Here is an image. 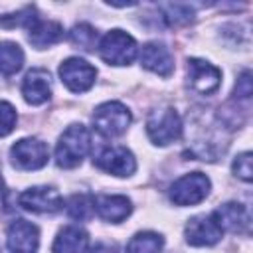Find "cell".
<instances>
[{
	"instance_id": "cell-28",
	"label": "cell",
	"mask_w": 253,
	"mask_h": 253,
	"mask_svg": "<svg viewBox=\"0 0 253 253\" xmlns=\"http://www.w3.org/2000/svg\"><path fill=\"white\" fill-rule=\"evenodd\" d=\"M4 194V182H2V176H0V196Z\"/></svg>"
},
{
	"instance_id": "cell-10",
	"label": "cell",
	"mask_w": 253,
	"mask_h": 253,
	"mask_svg": "<svg viewBox=\"0 0 253 253\" xmlns=\"http://www.w3.org/2000/svg\"><path fill=\"white\" fill-rule=\"evenodd\" d=\"M20 206L34 213H55L63 208V200L55 188L49 186H34L20 194Z\"/></svg>"
},
{
	"instance_id": "cell-15",
	"label": "cell",
	"mask_w": 253,
	"mask_h": 253,
	"mask_svg": "<svg viewBox=\"0 0 253 253\" xmlns=\"http://www.w3.org/2000/svg\"><path fill=\"white\" fill-rule=\"evenodd\" d=\"M213 217L217 219L219 227L223 231H231V233H249L251 227V217L245 206L237 204V202H227L223 206H219L215 211H211Z\"/></svg>"
},
{
	"instance_id": "cell-18",
	"label": "cell",
	"mask_w": 253,
	"mask_h": 253,
	"mask_svg": "<svg viewBox=\"0 0 253 253\" xmlns=\"http://www.w3.org/2000/svg\"><path fill=\"white\" fill-rule=\"evenodd\" d=\"M95 211L105 221L119 223L130 215L132 204L126 196H99L95 198Z\"/></svg>"
},
{
	"instance_id": "cell-7",
	"label": "cell",
	"mask_w": 253,
	"mask_h": 253,
	"mask_svg": "<svg viewBox=\"0 0 253 253\" xmlns=\"http://www.w3.org/2000/svg\"><path fill=\"white\" fill-rule=\"evenodd\" d=\"M93 164L113 176H130L136 170L134 154L126 146H103L93 156Z\"/></svg>"
},
{
	"instance_id": "cell-1",
	"label": "cell",
	"mask_w": 253,
	"mask_h": 253,
	"mask_svg": "<svg viewBox=\"0 0 253 253\" xmlns=\"http://www.w3.org/2000/svg\"><path fill=\"white\" fill-rule=\"evenodd\" d=\"M91 148V134L87 126L75 123L69 125L57 140L55 146V162L59 168H75L87 156Z\"/></svg>"
},
{
	"instance_id": "cell-5",
	"label": "cell",
	"mask_w": 253,
	"mask_h": 253,
	"mask_svg": "<svg viewBox=\"0 0 253 253\" xmlns=\"http://www.w3.org/2000/svg\"><path fill=\"white\" fill-rule=\"evenodd\" d=\"M210 188H211V182L206 174L190 172L178 178L170 186L168 196H170V202L176 206H194V204H200L210 194Z\"/></svg>"
},
{
	"instance_id": "cell-6",
	"label": "cell",
	"mask_w": 253,
	"mask_h": 253,
	"mask_svg": "<svg viewBox=\"0 0 253 253\" xmlns=\"http://www.w3.org/2000/svg\"><path fill=\"white\" fill-rule=\"evenodd\" d=\"M10 158L12 164L20 170H40L47 164L49 158V148L43 140L40 138H20L18 142L12 144L10 148Z\"/></svg>"
},
{
	"instance_id": "cell-12",
	"label": "cell",
	"mask_w": 253,
	"mask_h": 253,
	"mask_svg": "<svg viewBox=\"0 0 253 253\" xmlns=\"http://www.w3.org/2000/svg\"><path fill=\"white\" fill-rule=\"evenodd\" d=\"M6 245L10 253H36L40 245V231L34 223L26 219H16L8 227Z\"/></svg>"
},
{
	"instance_id": "cell-26",
	"label": "cell",
	"mask_w": 253,
	"mask_h": 253,
	"mask_svg": "<svg viewBox=\"0 0 253 253\" xmlns=\"http://www.w3.org/2000/svg\"><path fill=\"white\" fill-rule=\"evenodd\" d=\"M253 93V87H251V73L249 71H243L241 77L237 79V85H235V99H249Z\"/></svg>"
},
{
	"instance_id": "cell-14",
	"label": "cell",
	"mask_w": 253,
	"mask_h": 253,
	"mask_svg": "<svg viewBox=\"0 0 253 253\" xmlns=\"http://www.w3.org/2000/svg\"><path fill=\"white\" fill-rule=\"evenodd\" d=\"M22 95L30 105H42L51 97V79L49 71L42 67H34L26 73L22 81Z\"/></svg>"
},
{
	"instance_id": "cell-23",
	"label": "cell",
	"mask_w": 253,
	"mask_h": 253,
	"mask_svg": "<svg viewBox=\"0 0 253 253\" xmlns=\"http://www.w3.org/2000/svg\"><path fill=\"white\" fill-rule=\"evenodd\" d=\"M164 12V20L168 26H182L194 20V10L186 4H160L158 6Z\"/></svg>"
},
{
	"instance_id": "cell-24",
	"label": "cell",
	"mask_w": 253,
	"mask_h": 253,
	"mask_svg": "<svg viewBox=\"0 0 253 253\" xmlns=\"http://www.w3.org/2000/svg\"><path fill=\"white\" fill-rule=\"evenodd\" d=\"M16 126V109L8 101H0V136H6Z\"/></svg>"
},
{
	"instance_id": "cell-17",
	"label": "cell",
	"mask_w": 253,
	"mask_h": 253,
	"mask_svg": "<svg viewBox=\"0 0 253 253\" xmlns=\"http://www.w3.org/2000/svg\"><path fill=\"white\" fill-rule=\"evenodd\" d=\"M87 251H89V233L79 225L63 227L51 245V253H87Z\"/></svg>"
},
{
	"instance_id": "cell-16",
	"label": "cell",
	"mask_w": 253,
	"mask_h": 253,
	"mask_svg": "<svg viewBox=\"0 0 253 253\" xmlns=\"http://www.w3.org/2000/svg\"><path fill=\"white\" fill-rule=\"evenodd\" d=\"M61 38H63V26L59 22L42 20L40 16H36L34 22L28 26V40L38 49H43L47 45H53Z\"/></svg>"
},
{
	"instance_id": "cell-25",
	"label": "cell",
	"mask_w": 253,
	"mask_h": 253,
	"mask_svg": "<svg viewBox=\"0 0 253 253\" xmlns=\"http://www.w3.org/2000/svg\"><path fill=\"white\" fill-rule=\"evenodd\" d=\"M233 172H235V176L241 178L243 182H251V178H253L251 152H241L239 156H235V160H233Z\"/></svg>"
},
{
	"instance_id": "cell-2",
	"label": "cell",
	"mask_w": 253,
	"mask_h": 253,
	"mask_svg": "<svg viewBox=\"0 0 253 253\" xmlns=\"http://www.w3.org/2000/svg\"><path fill=\"white\" fill-rule=\"evenodd\" d=\"M99 55L109 65H128L138 51V45L130 34L125 30H111L103 36L99 43Z\"/></svg>"
},
{
	"instance_id": "cell-11",
	"label": "cell",
	"mask_w": 253,
	"mask_h": 253,
	"mask_svg": "<svg viewBox=\"0 0 253 253\" xmlns=\"http://www.w3.org/2000/svg\"><path fill=\"white\" fill-rule=\"evenodd\" d=\"M188 83L196 93L210 95V93L217 91V87L221 83V71L204 59L192 57V59H188Z\"/></svg>"
},
{
	"instance_id": "cell-21",
	"label": "cell",
	"mask_w": 253,
	"mask_h": 253,
	"mask_svg": "<svg viewBox=\"0 0 253 253\" xmlns=\"http://www.w3.org/2000/svg\"><path fill=\"white\" fill-rule=\"evenodd\" d=\"M67 215L73 217V219H89L95 211V200L89 196V194H73L69 200H67Z\"/></svg>"
},
{
	"instance_id": "cell-20",
	"label": "cell",
	"mask_w": 253,
	"mask_h": 253,
	"mask_svg": "<svg viewBox=\"0 0 253 253\" xmlns=\"http://www.w3.org/2000/svg\"><path fill=\"white\" fill-rule=\"evenodd\" d=\"M164 245L162 235L154 231H138L126 243V253H160Z\"/></svg>"
},
{
	"instance_id": "cell-27",
	"label": "cell",
	"mask_w": 253,
	"mask_h": 253,
	"mask_svg": "<svg viewBox=\"0 0 253 253\" xmlns=\"http://www.w3.org/2000/svg\"><path fill=\"white\" fill-rule=\"evenodd\" d=\"M91 253H126V251H123L121 247L111 245V243H97V245L91 249Z\"/></svg>"
},
{
	"instance_id": "cell-9",
	"label": "cell",
	"mask_w": 253,
	"mask_h": 253,
	"mask_svg": "<svg viewBox=\"0 0 253 253\" xmlns=\"http://www.w3.org/2000/svg\"><path fill=\"white\" fill-rule=\"evenodd\" d=\"M184 235H186V241L190 245L208 247V245H215L221 239L223 229L219 227L213 213H208V215L202 213V215H194L192 219H188Z\"/></svg>"
},
{
	"instance_id": "cell-19",
	"label": "cell",
	"mask_w": 253,
	"mask_h": 253,
	"mask_svg": "<svg viewBox=\"0 0 253 253\" xmlns=\"http://www.w3.org/2000/svg\"><path fill=\"white\" fill-rule=\"evenodd\" d=\"M24 65V51L14 42H2L0 43V73L14 75Z\"/></svg>"
},
{
	"instance_id": "cell-22",
	"label": "cell",
	"mask_w": 253,
	"mask_h": 253,
	"mask_svg": "<svg viewBox=\"0 0 253 253\" xmlns=\"http://www.w3.org/2000/svg\"><path fill=\"white\" fill-rule=\"evenodd\" d=\"M97 30L89 24H77L73 26V30L69 32V40L75 47H81L83 51H93L97 47Z\"/></svg>"
},
{
	"instance_id": "cell-3",
	"label": "cell",
	"mask_w": 253,
	"mask_h": 253,
	"mask_svg": "<svg viewBox=\"0 0 253 253\" xmlns=\"http://www.w3.org/2000/svg\"><path fill=\"white\" fill-rule=\"evenodd\" d=\"M146 134L158 146H166L178 140L182 136V119L178 111L172 107L152 111L146 119Z\"/></svg>"
},
{
	"instance_id": "cell-13",
	"label": "cell",
	"mask_w": 253,
	"mask_h": 253,
	"mask_svg": "<svg viewBox=\"0 0 253 253\" xmlns=\"http://www.w3.org/2000/svg\"><path fill=\"white\" fill-rule=\"evenodd\" d=\"M140 63L148 71L160 75V77H170L174 71V55L172 51L158 42H148L140 49Z\"/></svg>"
},
{
	"instance_id": "cell-8",
	"label": "cell",
	"mask_w": 253,
	"mask_h": 253,
	"mask_svg": "<svg viewBox=\"0 0 253 253\" xmlns=\"http://www.w3.org/2000/svg\"><path fill=\"white\" fill-rule=\"evenodd\" d=\"M59 77H61V83L69 91L83 93L93 87L97 69L81 57H69L59 65Z\"/></svg>"
},
{
	"instance_id": "cell-4",
	"label": "cell",
	"mask_w": 253,
	"mask_h": 253,
	"mask_svg": "<svg viewBox=\"0 0 253 253\" xmlns=\"http://www.w3.org/2000/svg\"><path fill=\"white\" fill-rule=\"evenodd\" d=\"M130 121H132L130 111L123 103H119V101H107V103L99 105L95 109V113H93V126H95V130L101 132L107 138L123 134L128 128Z\"/></svg>"
}]
</instances>
